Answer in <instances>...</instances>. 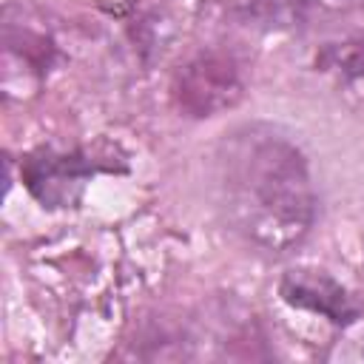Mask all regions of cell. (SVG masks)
<instances>
[{
    "label": "cell",
    "instance_id": "6da1fadb",
    "mask_svg": "<svg viewBox=\"0 0 364 364\" xmlns=\"http://www.w3.org/2000/svg\"><path fill=\"white\" fill-rule=\"evenodd\" d=\"M216 202L247 245L287 253L313 228L316 193L296 142L273 125L250 122L228 131L213 156Z\"/></svg>",
    "mask_w": 364,
    "mask_h": 364
},
{
    "label": "cell",
    "instance_id": "7a4b0ae2",
    "mask_svg": "<svg viewBox=\"0 0 364 364\" xmlns=\"http://www.w3.org/2000/svg\"><path fill=\"white\" fill-rule=\"evenodd\" d=\"M173 97L179 108L191 117H210L239 102L242 77L239 68L219 54H199L179 68L173 82Z\"/></svg>",
    "mask_w": 364,
    "mask_h": 364
},
{
    "label": "cell",
    "instance_id": "3957f363",
    "mask_svg": "<svg viewBox=\"0 0 364 364\" xmlns=\"http://www.w3.org/2000/svg\"><path fill=\"white\" fill-rule=\"evenodd\" d=\"M26 188L48 208H68L80 199L85 179L94 173V165L85 162L80 154H54L37 151L26 156L20 165Z\"/></svg>",
    "mask_w": 364,
    "mask_h": 364
},
{
    "label": "cell",
    "instance_id": "277c9868",
    "mask_svg": "<svg viewBox=\"0 0 364 364\" xmlns=\"http://www.w3.org/2000/svg\"><path fill=\"white\" fill-rule=\"evenodd\" d=\"M282 296L287 304L318 313L333 324H353L361 313L353 296L324 270H310V267L290 270L282 279Z\"/></svg>",
    "mask_w": 364,
    "mask_h": 364
},
{
    "label": "cell",
    "instance_id": "5b68a950",
    "mask_svg": "<svg viewBox=\"0 0 364 364\" xmlns=\"http://www.w3.org/2000/svg\"><path fill=\"white\" fill-rule=\"evenodd\" d=\"M304 3H318L321 9H333V11H347V9L364 6V0H304Z\"/></svg>",
    "mask_w": 364,
    "mask_h": 364
}]
</instances>
